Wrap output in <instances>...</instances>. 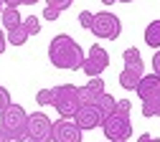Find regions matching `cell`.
<instances>
[{"instance_id":"obj_26","label":"cell","mask_w":160,"mask_h":142,"mask_svg":"<svg viewBox=\"0 0 160 142\" xmlns=\"http://www.w3.org/2000/svg\"><path fill=\"white\" fill-rule=\"evenodd\" d=\"M5 46H8V41H5V36H3V31H0V56L5 53Z\"/></svg>"},{"instance_id":"obj_19","label":"cell","mask_w":160,"mask_h":142,"mask_svg":"<svg viewBox=\"0 0 160 142\" xmlns=\"http://www.w3.org/2000/svg\"><path fill=\"white\" fill-rule=\"evenodd\" d=\"M71 3H74V0H48L46 8H51V10H56V13H64Z\"/></svg>"},{"instance_id":"obj_7","label":"cell","mask_w":160,"mask_h":142,"mask_svg":"<svg viewBox=\"0 0 160 142\" xmlns=\"http://www.w3.org/2000/svg\"><path fill=\"white\" fill-rule=\"evenodd\" d=\"M51 130H53V122L43 112H33L28 114L26 142H51Z\"/></svg>"},{"instance_id":"obj_27","label":"cell","mask_w":160,"mask_h":142,"mask_svg":"<svg viewBox=\"0 0 160 142\" xmlns=\"http://www.w3.org/2000/svg\"><path fill=\"white\" fill-rule=\"evenodd\" d=\"M137 142H160V137H150V135H142Z\"/></svg>"},{"instance_id":"obj_8","label":"cell","mask_w":160,"mask_h":142,"mask_svg":"<svg viewBox=\"0 0 160 142\" xmlns=\"http://www.w3.org/2000/svg\"><path fill=\"white\" fill-rule=\"evenodd\" d=\"M82 130L74 125V119H58L53 122L51 130V142H82Z\"/></svg>"},{"instance_id":"obj_14","label":"cell","mask_w":160,"mask_h":142,"mask_svg":"<svg viewBox=\"0 0 160 142\" xmlns=\"http://www.w3.org/2000/svg\"><path fill=\"white\" fill-rule=\"evenodd\" d=\"M0 20H3V28L5 31H13L23 23L21 20V10H15V8H3L0 10Z\"/></svg>"},{"instance_id":"obj_4","label":"cell","mask_w":160,"mask_h":142,"mask_svg":"<svg viewBox=\"0 0 160 142\" xmlns=\"http://www.w3.org/2000/svg\"><path fill=\"white\" fill-rule=\"evenodd\" d=\"M0 125H3L10 135L13 142H26L28 132V112L21 104H10L5 112H0Z\"/></svg>"},{"instance_id":"obj_20","label":"cell","mask_w":160,"mask_h":142,"mask_svg":"<svg viewBox=\"0 0 160 142\" xmlns=\"http://www.w3.org/2000/svg\"><path fill=\"white\" fill-rule=\"evenodd\" d=\"M122 61H125V64H132V61H142V53H140L135 46H130V48L122 53Z\"/></svg>"},{"instance_id":"obj_16","label":"cell","mask_w":160,"mask_h":142,"mask_svg":"<svg viewBox=\"0 0 160 142\" xmlns=\"http://www.w3.org/2000/svg\"><path fill=\"white\" fill-rule=\"evenodd\" d=\"M145 43L150 48H160V20H152L145 28Z\"/></svg>"},{"instance_id":"obj_12","label":"cell","mask_w":160,"mask_h":142,"mask_svg":"<svg viewBox=\"0 0 160 142\" xmlns=\"http://www.w3.org/2000/svg\"><path fill=\"white\" fill-rule=\"evenodd\" d=\"M158 86H160V76H155V74H145L142 79H140V84L135 86V94H137L140 99H148Z\"/></svg>"},{"instance_id":"obj_23","label":"cell","mask_w":160,"mask_h":142,"mask_svg":"<svg viewBox=\"0 0 160 142\" xmlns=\"http://www.w3.org/2000/svg\"><path fill=\"white\" fill-rule=\"evenodd\" d=\"M38 0H3L5 8H18V5H36Z\"/></svg>"},{"instance_id":"obj_6","label":"cell","mask_w":160,"mask_h":142,"mask_svg":"<svg viewBox=\"0 0 160 142\" xmlns=\"http://www.w3.org/2000/svg\"><path fill=\"white\" fill-rule=\"evenodd\" d=\"M107 66H109V53L99 46V43H94V46L84 53V61H82V66H79V71H84L89 79H97V76L104 74Z\"/></svg>"},{"instance_id":"obj_9","label":"cell","mask_w":160,"mask_h":142,"mask_svg":"<svg viewBox=\"0 0 160 142\" xmlns=\"http://www.w3.org/2000/svg\"><path fill=\"white\" fill-rule=\"evenodd\" d=\"M107 91L104 86V79L97 76V79H89V84L79 86V104L82 107H89V104H97V99Z\"/></svg>"},{"instance_id":"obj_1","label":"cell","mask_w":160,"mask_h":142,"mask_svg":"<svg viewBox=\"0 0 160 142\" xmlns=\"http://www.w3.org/2000/svg\"><path fill=\"white\" fill-rule=\"evenodd\" d=\"M36 104L38 107H53L61 119H74L79 112V86L74 84H58L53 89H41L36 94Z\"/></svg>"},{"instance_id":"obj_17","label":"cell","mask_w":160,"mask_h":142,"mask_svg":"<svg viewBox=\"0 0 160 142\" xmlns=\"http://www.w3.org/2000/svg\"><path fill=\"white\" fill-rule=\"evenodd\" d=\"M31 36H28V31H26V26L21 23V26H18V28H13V31H8V43L10 46H26V41H28Z\"/></svg>"},{"instance_id":"obj_2","label":"cell","mask_w":160,"mask_h":142,"mask_svg":"<svg viewBox=\"0 0 160 142\" xmlns=\"http://www.w3.org/2000/svg\"><path fill=\"white\" fill-rule=\"evenodd\" d=\"M48 61L61 71H79V66L84 61V51L71 36L58 33L48 43Z\"/></svg>"},{"instance_id":"obj_15","label":"cell","mask_w":160,"mask_h":142,"mask_svg":"<svg viewBox=\"0 0 160 142\" xmlns=\"http://www.w3.org/2000/svg\"><path fill=\"white\" fill-rule=\"evenodd\" d=\"M94 107H97V112H99V117L104 119V117H109V114L114 112V107H117V99H114L112 94H107V91H104L102 96L97 99V104H94Z\"/></svg>"},{"instance_id":"obj_10","label":"cell","mask_w":160,"mask_h":142,"mask_svg":"<svg viewBox=\"0 0 160 142\" xmlns=\"http://www.w3.org/2000/svg\"><path fill=\"white\" fill-rule=\"evenodd\" d=\"M145 76V61H132V64H125V71L119 74V86L135 91V86L140 84V79Z\"/></svg>"},{"instance_id":"obj_25","label":"cell","mask_w":160,"mask_h":142,"mask_svg":"<svg viewBox=\"0 0 160 142\" xmlns=\"http://www.w3.org/2000/svg\"><path fill=\"white\" fill-rule=\"evenodd\" d=\"M0 142H13V140H10V135H8V130H5L3 125H0Z\"/></svg>"},{"instance_id":"obj_29","label":"cell","mask_w":160,"mask_h":142,"mask_svg":"<svg viewBox=\"0 0 160 142\" xmlns=\"http://www.w3.org/2000/svg\"><path fill=\"white\" fill-rule=\"evenodd\" d=\"M117 3H135V0H117Z\"/></svg>"},{"instance_id":"obj_3","label":"cell","mask_w":160,"mask_h":142,"mask_svg":"<svg viewBox=\"0 0 160 142\" xmlns=\"http://www.w3.org/2000/svg\"><path fill=\"white\" fill-rule=\"evenodd\" d=\"M130 109H132V101L130 99H119L117 107H114V112L102 119V125H99V127H102V132H104V137L109 142H114V140H130V135H132Z\"/></svg>"},{"instance_id":"obj_5","label":"cell","mask_w":160,"mask_h":142,"mask_svg":"<svg viewBox=\"0 0 160 142\" xmlns=\"http://www.w3.org/2000/svg\"><path fill=\"white\" fill-rule=\"evenodd\" d=\"M97 38H104V41H117L119 33H122V20H119L114 13L102 10V13H94L92 15V28H89Z\"/></svg>"},{"instance_id":"obj_22","label":"cell","mask_w":160,"mask_h":142,"mask_svg":"<svg viewBox=\"0 0 160 142\" xmlns=\"http://www.w3.org/2000/svg\"><path fill=\"white\" fill-rule=\"evenodd\" d=\"M92 15L94 13H89V10H82V13H79V26H82V28H92Z\"/></svg>"},{"instance_id":"obj_24","label":"cell","mask_w":160,"mask_h":142,"mask_svg":"<svg viewBox=\"0 0 160 142\" xmlns=\"http://www.w3.org/2000/svg\"><path fill=\"white\" fill-rule=\"evenodd\" d=\"M152 74L160 76V51H155V56H152Z\"/></svg>"},{"instance_id":"obj_28","label":"cell","mask_w":160,"mask_h":142,"mask_svg":"<svg viewBox=\"0 0 160 142\" xmlns=\"http://www.w3.org/2000/svg\"><path fill=\"white\" fill-rule=\"evenodd\" d=\"M117 0H102V5H114Z\"/></svg>"},{"instance_id":"obj_11","label":"cell","mask_w":160,"mask_h":142,"mask_svg":"<svg viewBox=\"0 0 160 142\" xmlns=\"http://www.w3.org/2000/svg\"><path fill=\"white\" fill-rule=\"evenodd\" d=\"M74 125L82 130V132H89V130H94V127L102 125V117H99V112H97L94 104H89V107H79V112L74 114Z\"/></svg>"},{"instance_id":"obj_13","label":"cell","mask_w":160,"mask_h":142,"mask_svg":"<svg viewBox=\"0 0 160 142\" xmlns=\"http://www.w3.org/2000/svg\"><path fill=\"white\" fill-rule=\"evenodd\" d=\"M142 114L145 117H160V86L148 99H142Z\"/></svg>"},{"instance_id":"obj_31","label":"cell","mask_w":160,"mask_h":142,"mask_svg":"<svg viewBox=\"0 0 160 142\" xmlns=\"http://www.w3.org/2000/svg\"><path fill=\"white\" fill-rule=\"evenodd\" d=\"M0 8H3V0H0Z\"/></svg>"},{"instance_id":"obj_30","label":"cell","mask_w":160,"mask_h":142,"mask_svg":"<svg viewBox=\"0 0 160 142\" xmlns=\"http://www.w3.org/2000/svg\"><path fill=\"white\" fill-rule=\"evenodd\" d=\"M114 142H127V140H114Z\"/></svg>"},{"instance_id":"obj_18","label":"cell","mask_w":160,"mask_h":142,"mask_svg":"<svg viewBox=\"0 0 160 142\" xmlns=\"http://www.w3.org/2000/svg\"><path fill=\"white\" fill-rule=\"evenodd\" d=\"M23 26H26L28 36H38V33H41V20H38V15H28V18H23Z\"/></svg>"},{"instance_id":"obj_21","label":"cell","mask_w":160,"mask_h":142,"mask_svg":"<svg viewBox=\"0 0 160 142\" xmlns=\"http://www.w3.org/2000/svg\"><path fill=\"white\" fill-rule=\"evenodd\" d=\"M10 104H13V101H10V91L5 86H0V112H5Z\"/></svg>"}]
</instances>
